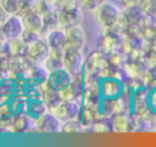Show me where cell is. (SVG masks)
<instances>
[{
    "label": "cell",
    "mask_w": 156,
    "mask_h": 147,
    "mask_svg": "<svg viewBox=\"0 0 156 147\" xmlns=\"http://www.w3.org/2000/svg\"><path fill=\"white\" fill-rule=\"evenodd\" d=\"M93 16H94V21L100 27L112 28L113 26L117 24V22L119 19V16H121V11H119L118 6L115 5L113 2L104 0L93 11Z\"/></svg>",
    "instance_id": "cell-1"
},
{
    "label": "cell",
    "mask_w": 156,
    "mask_h": 147,
    "mask_svg": "<svg viewBox=\"0 0 156 147\" xmlns=\"http://www.w3.org/2000/svg\"><path fill=\"white\" fill-rule=\"evenodd\" d=\"M62 120L51 111L45 112L35 119V131L40 134H60Z\"/></svg>",
    "instance_id": "cell-2"
},
{
    "label": "cell",
    "mask_w": 156,
    "mask_h": 147,
    "mask_svg": "<svg viewBox=\"0 0 156 147\" xmlns=\"http://www.w3.org/2000/svg\"><path fill=\"white\" fill-rule=\"evenodd\" d=\"M65 32H66L65 51L66 50H82L83 51L85 46V41H87V33L84 28L82 27V24L66 28Z\"/></svg>",
    "instance_id": "cell-3"
},
{
    "label": "cell",
    "mask_w": 156,
    "mask_h": 147,
    "mask_svg": "<svg viewBox=\"0 0 156 147\" xmlns=\"http://www.w3.org/2000/svg\"><path fill=\"white\" fill-rule=\"evenodd\" d=\"M49 53H50V46L46 43L45 38L40 36L38 40H35L28 45L26 57L33 64H41L44 62V60L49 56Z\"/></svg>",
    "instance_id": "cell-4"
},
{
    "label": "cell",
    "mask_w": 156,
    "mask_h": 147,
    "mask_svg": "<svg viewBox=\"0 0 156 147\" xmlns=\"http://www.w3.org/2000/svg\"><path fill=\"white\" fill-rule=\"evenodd\" d=\"M84 55L82 50H66L63 55V68L72 75H77L83 72L84 68Z\"/></svg>",
    "instance_id": "cell-5"
},
{
    "label": "cell",
    "mask_w": 156,
    "mask_h": 147,
    "mask_svg": "<svg viewBox=\"0 0 156 147\" xmlns=\"http://www.w3.org/2000/svg\"><path fill=\"white\" fill-rule=\"evenodd\" d=\"M83 107V103L80 100L76 101H61L56 107L50 109L52 113H55L62 121L68 120V119H74L78 118L80 109Z\"/></svg>",
    "instance_id": "cell-6"
},
{
    "label": "cell",
    "mask_w": 156,
    "mask_h": 147,
    "mask_svg": "<svg viewBox=\"0 0 156 147\" xmlns=\"http://www.w3.org/2000/svg\"><path fill=\"white\" fill-rule=\"evenodd\" d=\"M13 132H28L35 131V118L27 112H18L12 114L9 125Z\"/></svg>",
    "instance_id": "cell-7"
},
{
    "label": "cell",
    "mask_w": 156,
    "mask_h": 147,
    "mask_svg": "<svg viewBox=\"0 0 156 147\" xmlns=\"http://www.w3.org/2000/svg\"><path fill=\"white\" fill-rule=\"evenodd\" d=\"M1 32L9 39L18 38L24 32V24L21 15H9L6 21L1 26Z\"/></svg>",
    "instance_id": "cell-8"
},
{
    "label": "cell",
    "mask_w": 156,
    "mask_h": 147,
    "mask_svg": "<svg viewBox=\"0 0 156 147\" xmlns=\"http://www.w3.org/2000/svg\"><path fill=\"white\" fill-rule=\"evenodd\" d=\"M58 15V26L60 28H69L72 26L82 24L83 21V11L78 7L69 10H57Z\"/></svg>",
    "instance_id": "cell-9"
},
{
    "label": "cell",
    "mask_w": 156,
    "mask_h": 147,
    "mask_svg": "<svg viewBox=\"0 0 156 147\" xmlns=\"http://www.w3.org/2000/svg\"><path fill=\"white\" fill-rule=\"evenodd\" d=\"M123 91V86L119 80L115 78H105L100 81V94L102 98L119 97Z\"/></svg>",
    "instance_id": "cell-10"
},
{
    "label": "cell",
    "mask_w": 156,
    "mask_h": 147,
    "mask_svg": "<svg viewBox=\"0 0 156 147\" xmlns=\"http://www.w3.org/2000/svg\"><path fill=\"white\" fill-rule=\"evenodd\" d=\"M49 85L51 87H54L55 90H62L65 89L66 86H68L72 81V75L62 67V68H58L56 70H52L49 73V77H48V80Z\"/></svg>",
    "instance_id": "cell-11"
},
{
    "label": "cell",
    "mask_w": 156,
    "mask_h": 147,
    "mask_svg": "<svg viewBox=\"0 0 156 147\" xmlns=\"http://www.w3.org/2000/svg\"><path fill=\"white\" fill-rule=\"evenodd\" d=\"M22 19H23V24H24V29L39 33L40 35H45V29H44V21H43V16L39 15L38 12H35L34 10L22 15Z\"/></svg>",
    "instance_id": "cell-12"
},
{
    "label": "cell",
    "mask_w": 156,
    "mask_h": 147,
    "mask_svg": "<svg viewBox=\"0 0 156 147\" xmlns=\"http://www.w3.org/2000/svg\"><path fill=\"white\" fill-rule=\"evenodd\" d=\"M27 49H28V45L23 41V39L21 36H18V38L9 39L6 41L4 52H6V55H9V57H11V58L26 57Z\"/></svg>",
    "instance_id": "cell-13"
},
{
    "label": "cell",
    "mask_w": 156,
    "mask_h": 147,
    "mask_svg": "<svg viewBox=\"0 0 156 147\" xmlns=\"http://www.w3.org/2000/svg\"><path fill=\"white\" fill-rule=\"evenodd\" d=\"M46 43L49 44L50 49H58V50H65L66 46V32L63 28H54L49 30L44 35Z\"/></svg>",
    "instance_id": "cell-14"
},
{
    "label": "cell",
    "mask_w": 156,
    "mask_h": 147,
    "mask_svg": "<svg viewBox=\"0 0 156 147\" xmlns=\"http://www.w3.org/2000/svg\"><path fill=\"white\" fill-rule=\"evenodd\" d=\"M130 120L128 119V117L121 112V113H115L111 118V126L113 131L117 132H127L130 128Z\"/></svg>",
    "instance_id": "cell-15"
},
{
    "label": "cell",
    "mask_w": 156,
    "mask_h": 147,
    "mask_svg": "<svg viewBox=\"0 0 156 147\" xmlns=\"http://www.w3.org/2000/svg\"><path fill=\"white\" fill-rule=\"evenodd\" d=\"M85 130H87V128L84 126V124L78 118L68 119V120L62 121V128H61L62 134H68V135L80 134V132H84Z\"/></svg>",
    "instance_id": "cell-16"
},
{
    "label": "cell",
    "mask_w": 156,
    "mask_h": 147,
    "mask_svg": "<svg viewBox=\"0 0 156 147\" xmlns=\"http://www.w3.org/2000/svg\"><path fill=\"white\" fill-rule=\"evenodd\" d=\"M48 111H49V108L41 98L40 100H28V102H27V111L26 112L29 113L35 119Z\"/></svg>",
    "instance_id": "cell-17"
},
{
    "label": "cell",
    "mask_w": 156,
    "mask_h": 147,
    "mask_svg": "<svg viewBox=\"0 0 156 147\" xmlns=\"http://www.w3.org/2000/svg\"><path fill=\"white\" fill-rule=\"evenodd\" d=\"M43 21H44L45 34H46L49 30L60 27V26H58V15H57V10L54 9L52 11L48 12L46 15H44V16H43Z\"/></svg>",
    "instance_id": "cell-18"
},
{
    "label": "cell",
    "mask_w": 156,
    "mask_h": 147,
    "mask_svg": "<svg viewBox=\"0 0 156 147\" xmlns=\"http://www.w3.org/2000/svg\"><path fill=\"white\" fill-rule=\"evenodd\" d=\"M21 0H0L1 7L7 15H20Z\"/></svg>",
    "instance_id": "cell-19"
},
{
    "label": "cell",
    "mask_w": 156,
    "mask_h": 147,
    "mask_svg": "<svg viewBox=\"0 0 156 147\" xmlns=\"http://www.w3.org/2000/svg\"><path fill=\"white\" fill-rule=\"evenodd\" d=\"M54 9H55V6L48 0H35L34 7H33V10L35 12H38L39 15H41V16L46 15L48 12L52 11Z\"/></svg>",
    "instance_id": "cell-20"
},
{
    "label": "cell",
    "mask_w": 156,
    "mask_h": 147,
    "mask_svg": "<svg viewBox=\"0 0 156 147\" xmlns=\"http://www.w3.org/2000/svg\"><path fill=\"white\" fill-rule=\"evenodd\" d=\"M87 130L94 131V132H96V134H101V132L111 131V130H112V126H111V123H105V121H102V120L96 119Z\"/></svg>",
    "instance_id": "cell-21"
},
{
    "label": "cell",
    "mask_w": 156,
    "mask_h": 147,
    "mask_svg": "<svg viewBox=\"0 0 156 147\" xmlns=\"http://www.w3.org/2000/svg\"><path fill=\"white\" fill-rule=\"evenodd\" d=\"M104 0H78L79 9L84 12H93Z\"/></svg>",
    "instance_id": "cell-22"
},
{
    "label": "cell",
    "mask_w": 156,
    "mask_h": 147,
    "mask_svg": "<svg viewBox=\"0 0 156 147\" xmlns=\"http://www.w3.org/2000/svg\"><path fill=\"white\" fill-rule=\"evenodd\" d=\"M40 36H41V35H40L39 33H35V32H32V30H28V29H24V32H23L22 35H21V38L23 39V41H24L27 45H29V44H32L33 41L38 40Z\"/></svg>",
    "instance_id": "cell-23"
},
{
    "label": "cell",
    "mask_w": 156,
    "mask_h": 147,
    "mask_svg": "<svg viewBox=\"0 0 156 147\" xmlns=\"http://www.w3.org/2000/svg\"><path fill=\"white\" fill-rule=\"evenodd\" d=\"M34 4H35V0H21V4H20V15H24L29 11L33 10L34 7Z\"/></svg>",
    "instance_id": "cell-24"
},
{
    "label": "cell",
    "mask_w": 156,
    "mask_h": 147,
    "mask_svg": "<svg viewBox=\"0 0 156 147\" xmlns=\"http://www.w3.org/2000/svg\"><path fill=\"white\" fill-rule=\"evenodd\" d=\"M146 103H147V107H149L150 112L156 113V87H154V89L150 91V94H149V96H147Z\"/></svg>",
    "instance_id": "cell-25"
},
{
    "label": "cell",
    "mask_w": 156,
    "mask_h": 147,
    "mask_svg": "<svg viewBox=\"0 0 156 147\" xmlns=\"http://www.w3.org/2000/svg\"><path fill=\"white\" fill-rule=\"evenodd\" d=\"M7 13L5 12V10L1 7V5H0V28H1V26H2V23L6 21V18H7Z\"/></svg>",
    "instance_id": "cell-26"
},
{
    "label": "cell",
    "mask_w": 156,
    "mask_h": 147,
    "mask_svg": "<svg viewBox=\"0 0 156 147\" xmlns=\"http://www.w3.org/2000/svg\"><path fill=\"white\" fill-rule=\"evenodd\" d=\"M48 1H50V2H51V4L54 5V6H55V5L57 4V1H58V0H48Z\"/></svg>",
    "instance_id": "cell-27"
},
{
    "label": "cell",
    "mask_w": 156,
    "mask_h": 147,
    "mask_svg": "<svg viewBox=\"0 0 156 147\" xmlns=\"http://www.w3.org/2000/svg\"><path fill=\"white\" fill-rule=\"evenodd\" d=\"M155 123H156V120H155Z\"/></svg>",
    "instance_id": "cell-28"
}]
</instances>
